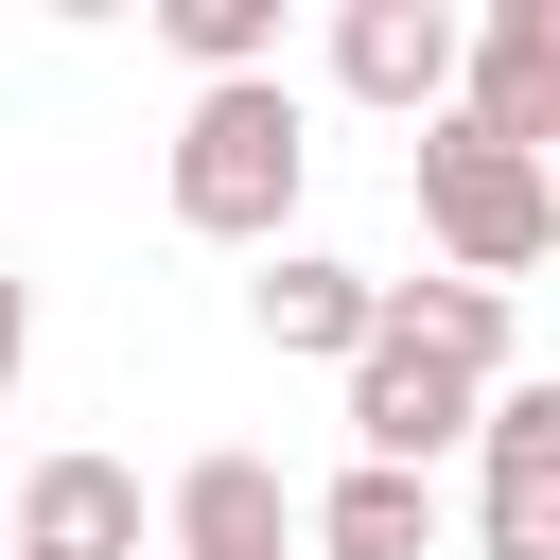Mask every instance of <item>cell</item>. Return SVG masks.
I'll use <instances>...</instances> for the list:
<instances>
[{
	"mask_svg": "<svg viewBox=\"0 0 560 560\" xmlns=\"http://www.w3.org/2000/svg\"><path fill=\"white\" fill-rule=\"evenodd\" d=\"M18 368H35V280L0 262V402H18Z\"/></svg>",
	"mask_w": 560,
	"mask_h": 560,
	"instance_id": "4fadbf2b",
	"label": "cell"
},
{
	"mask_svg": "<svg viewBox=\"0 0 560 560\" xmlns=\"http://www.w3.org/2000/svg\"><path fill=\"white\" fill-rule=\"evenodd\" d=\"M472 402H490V385H472L455 350H420L402 315H368V350H350V455H368V472H438V455L472 438Z\"/></svg>",
	"mask_w": 560,
	"mask_h": 560,
	"instance_id": "3957f363",
	"label": "cell"
},
{
	"mask_svg": "<svg viewBox=\"0 0 560 560\" xmlns=\"http://www.w3.org/2000/svg\"><path fill=\"white\" fill-rule=\"evenodd\" d=\"M472 560H560V385L542 368H508L490 402H472Z\"/></svg>",
	"mask_w": 560,
	"mask_h": 560,
	"instance_id": "277c9868",
	"label": "cell"
},
{
	"mask_svg": "<svg viewBox=\"0 0 560 560\" xmlns=\"http://www.w3.org/2000/svg\"><path fill=\"white\" fill-rule=\"evenodd\" d=\"M158 52L192 88H262L280 70V0H158Z\"/></svg>",
	"mask_w": 560,
	"mask_h": 560,
	"instance_id": "7c38bea8",
	"label": "cell"
},
{
	"mask_svg": "<svg viewBox=\"0 0 560 560\" xmlns=\"http://www.w3.org/2000/svg\"><path fill=\"white\" fill-rule=\"evenodd\" d=\"M368 315H385V280H368V262H332V245H262V280H245V332H262V350H298V368H350V350H368Z\"/></svg>",
	"mask_w": 560,
	"mask_h": 560,
	"instance_id": "52a82bcc",
	"label": "cell"
},
{
	"mask_svg": "<svg viewBox=\"0 0 560 560\" xmlns=\"http://www.w3.org/2000/svg\"><path fill=\"white\" fill-rule=\"evenodd\" d=\"M18 560H140V472L122 455H35L18 472Z\"/></svg>",
	"mask_w": 560,
	"mask_h": 560,
	"instance_id": "9c48e42d",
	"label": "cell"
},
{
	"mask_svg": "<svg viewBox=\"0 0 560 560\" xmlns=\"http://www.w3.org/2000/svg\"><path fill=\"white\" fill-rule=\"evenodd\" d=\"M420 228H438V280H525L542 245H560V158H508V140H472L455 105L420 122Z\"/></svg>",
	"mask_w": 560,
	"mask_h": 560,
	"instance_id": "7a4b0ae2",
	"label": "cell"
},
{
	"mask_svg": "<svg viewBox=\"0 0 560 560\" xmlns=\"http://www.w3.org/2000/svg\"><path fill=\"white\" fill-rule=\"evenodd\" d=\"M455 18L472 0H332V88L385 105V122H438L455 105Z\"/></svg>",
	"mask_w": 560,
	"mask_h": 560,
	"instance_id": "8992f818",
	"label": "cell"
},
{
	"mask_svg": "<svg viewBox=\"0 0 560 560\" xmlns=\"http://www.w3.org/2000/svg\"><path fill=\"white\" fill-rule=\"evenodd\" d=\"M158 525H175V560H298V490H280V455H192V472L158 490Z\"/></svg>",
	"mask_w": 560,
	"mask_h": 560,
	"instance_id": "ba28073f",
	"label": "cell"
},
{
	"mask_svg": "<svg viewBox=\"0 0 560 560\" xmlns=\"http://www.w3.org/2000/svg\"><path fill=\"white\" fill-rule=\"evenodd\" d=\"M385 315H402L420 350H455L472 385H508V368H525V315H508L490 280H385Z\"/></svg>",
	"mask_w": 560,
	"mask_h": 560,
	"instance_id": "8fae6325",
	"label": "cell"
},
{
	"mask_svg": "<svg viewBox=\"0 0 560 560\" xmlns=\"http://www.w3.org/2000/svg\"><path fill=\"white\" fill-rule=\"evenodd\" d=\"M298 542H315V560H438V472H368V455H350V472L298 508Z\"/></svg>",
	"mask_w": 560,
	"mask_h": 560,
	"instance_id": "30bf717a",
	"label": "cell"
},
{
	"mask_svg": "<svg viewBox=\"0 0 560 560\" xmlns=\"http://www.w3.org/2000/svg\"><path fill=\"white\" fill-rule=\"evenodd\" d=\"M158 192H175L192 245H245V262L298 245V192H315V122H298V88H280V70H262V88H192Z\"/></svg>",
	"mask_w": 560,
	"mask_h": 560,
	"instance_id": "6da1fadb",
	"label": "cell"
},
{
	"mask_svg": "<svg viewBox=\"0 0 560 560\" xmlns=\"http://www.w3.org/2000/svg\"><path fill=\"white\" fill-rule=\"evenodd\" d=\"M455 122L508 140V158L560 140V0H472L455 18Z\"/></svg>",
	"mask_w": 560,
	"mask_h": 560,
	"instance_id": "5b68a950",
	"label": "cell"
}]
</instances>
